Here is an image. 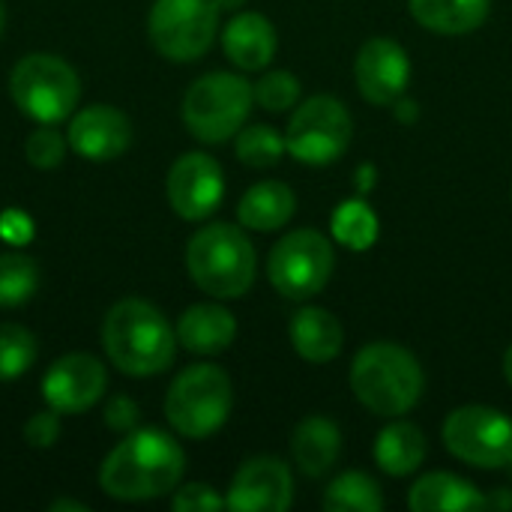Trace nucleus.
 Instances as JSON below:
<instances>
[{
	"mask_svg": "<svg viewBox=\"0 0 512 512\" xmlns=\"http://www.w3.org/2000/svg\"><path fill=\"white\" fill-rule=\"evenodd\" d=\"M186 474L183 447L159 429H132L105 456L99 468V489L126 504L156 501L171 495Z\"/></svg>",
	"mask_w": 512,
	"mask_h": 512,
	"instance_id": "nucleus-1",
	"label": "nucleus"
},
{
	"mask_svg": "<svg viewBox=\"0 0 512 512\" xmlns=\"http://www.w3.org/2000/svg\"><path fill=\"white\" fill-rule=\"evenodd\" d=\"M102 348L117 372L129 378H153L174 363L177 330L153 303L123 297L102 321Z\"/></svg>",
	"mask_w": 512,
	"mask_h": 512,
	"instance_id": "nucleus-2",
	"label": "nucleus"
},
{
	"mask_svg": "<svg viewBox=\"0 0 512 512\" xmlns=\"http://www.w3.org/2000/svg\"><path fill=\"white\" fill-rule=\"evenodd\" d=\"M255 267V246L243 225L213 222L198 228L186 243V273L207 297H243L255 285Z\"/></svg>",
	"mask_w": 512,
	"mask_h": 512,
	"instance_id": "nucleus-3",
	"label": "nucleus"
},
{
	"mask_svg": "<svg viewBox=\"0 0 512 512\" xmlns=\"http://www.w3.org/2000/svg\"><path fill=\"white\" fill-rule=\"evenodd\" d=\"M426 378L417 357L396 342H372L351 363V390L378 417H402L423 396Z\"/></svg>",
	"mask_w": 512,
	"mask_h": 512,
	"instance_id": "nucleus-4",
	"label": "nucleus"
},
{
	"mask_svg": "<svg viewBox=\"0 0 512 512\" xmlns=\"http://www.w3.org/2000/svg\"><path fill=\"white\" fill-rule=\"evenodd\" d=\"M234 408V387L225 369L195 363L183 369L165 393V417L180 438L201 441L216 435Z\"/></svg>",
	"mask_w": 512,
	"mask_h": 512,
	"instance_id": "nucleus-5",
	"label": "nucleus"
},
{
	"mask_svg": "<svg viewBox=\"0 0 512 512\" xmlns=\"http://www.w3.org/2000/svg\"><path fill=\"white\" fill-rule=\"evenodd\" d=\"M9 96L15 108L33 123H63L78 111L81 78L57 54L33 51L9 72Z\"/></svg>",
	"mask_w": 512,
	"mask_h": 512,
	"instance_id": "nucleus-6",
	"label": "nucleus"
},
{
	"mask_svg": "<svg viewBox=\"0 0 512 512\" xmlns=\"http://www.w3.org/2000/svg\"><path fill=\"white\" fill-rule=\"evenodd\" d=\"M255 105V90L243 75L207 72L183 96V123L192 138L204 144H222L234 138Z\"/></svg>",
	"mask_w": 512,
	"mask_h": 512,
	"instance_id": "nucleus-7",
	"label": "nucleus"
},
{
	"mask_svg": "<svg viewBox=\"0 0 512 512\" xmlns=\"http://www.w3.org/2000/svg\"><path fill=\"white\" fill-rule=\"evenodd\" d=\"M216 0H156L147 15L153 48L171 63L201 60L219 33Z\"/></svg>",
	"mask_w": 512,
	"mask_h": 512,
	"instance_id": "nucleus-8",
	"label": "nucleus"
},
{
	"mask_svg": "<svg viewBox=\"0 0 512 512\" xmlns=\"http://www.w3.org/2000/svg\"><path fill=\"white\" fill-rule=\"evenodd\" d=\"M336 252L333 243L312 228H297L285 234L267 258L270 285L288 300H309L321 294L333 276Z\"/></svg>",
	"mask_w": 512,
	"mask_h": 512,
	"instance_id": "nucleus-9",
	"label": "nucleus"
},
{
	"mask_svg": "<svg viewBox=\"0 0 512 512\" xmlns=\"http://www.w3.org/2000/svg\"><path fill=\"white\" fill-rule=\"evenodd\" d=\"M354 120L336 96H312L297 105L285 129L288 153L303 165H330L351 144Z\"/></svg>",
	"mask_w": 512,
	"mask_h": 512,
	"instance_id": "nucleus-10",
	"label": "nucleus"
},
{
	"mask_svg": "<svg viewBox=\"0 0 512 512\" xmlns=\"http://www.w3.org/2000/svg\"><path fill=\"white\" fill-rule=\"evenodd\" d=\"M447 450L474 468L501 471L512 465V420L504 411L486 405L456 408L444 420Z\"/></svg>",
	"mask_w": 512,
	"mask_h": 512,
	"instance_id": "nucleus-11",
	"label": "nucleus"
},
{
	"mask_svg": "<svg viewBox=\"0 0 512 512\" xmlns=\"http://www.w3.org/2000/svg\"><path fill=\"white\" fill-rule=\"evenodd\" d=\"M165 195L171 210L186 222H204L210 219L225 195V174L222 165L201 150L183 153L168 177H165Z\"/></svg>",
	"mask_w": 512,
	"mask_h": 512,
	"instance_id": "nucleus-12",
	"label": "nucleus"
},
{
	"mask_svg": "<svg viewBox=\"0 0 512 512\" xmlns=\"http://www.w3.org/2000/svg\"><path fill=\"white\" fill-rule=\"evenodd\" d=\"M108 390V369L99 357L75 351L48 366L42 375V399L57 414H84Z\"/></svg>",
	"mask_w": 512,
	"mask_h": 512,
	"instance_id": "nucleus-13",
	"label": "nucleus"
},
{
	"mask_svg": "<svg viewBox=\"0 0 512 512\" xmlns=\"http://www.w3.org/2000/svg\"><path fill=\"white\" fill-rule=\"evenodd\" d=\"M294 501V480L282 459L255 456L231 480L225 507L234 512H285Z\"/></svg>",
	"mask_w": 512,
	"mask_h": 512,
	"instance_id": "nucleus-14",
	"label": "nucleus"
},
{
	"mask_svg": "<svg viewBox=\"0 0 512 512\" xmlns=\"http://www.w3.org/2000/svg\"><path fill=\"white\" fill-rule=\"evenodd\" d=\"M354 78L360 96L372 105H396L411 81V60L405 48L387 36H375L363 42L354 60Z\"/></svg>",
	"mask_w": 512,
	"mask_h": 512,
	"instance_id": "nucleus-15",
	"label": "nucleus"
},
{
	"mask_svg": "<svg viewBox=\"0 0 512 512\" xmlns=\"http://www.w3.org/2000/svg\"><path fill=\"white\" fill-rule=\"evenodd\" d=\"M69 150L87 162H111L132 144V120L105 102L84 105L69 117L66 129Z\"/></svg>",
	"mask_w": 512,
	"mask_h": 512,
	"instance_id": "nucleus-16",
	"label": "nucleus"
},
{
	"mask_svg": "<svg viewBox=\"0 0 512 512\" xmlns=\"http://www.w3.org/2000/svg\"><path fill=\"white\" fill-rule=\"evenodd\" d=\"M174 330H177V345H183L189 354H201V357L222 354L237 339V321L219 303H195V306H189L180 315Z\"/></svg>",
	"mask_w": 512,
	"mask_h": 512,
	"instance_id": "nucleus-17",
	"label": "nucleus"
},
{
	"mask_svg": "<svg viewBox=\"0 0 512 512\" xmlns=\"http://www.w3.org/2000/svg\"><path fill=\"white\" fill-rule=\"evenodd\" d=\"M276 27L261 15V12H237L222 33V48L225 57L243 69V72H258L264 69L273 54H276Z\"/></svg>",
	"mask_w": 512,
	"mask_h": 512,
	"instance_id": "nucleus-18",
	"label": "nucleus"
},
{
	"mask_svg": "<svg viewBox=\"0 0 512 512\" xmlns=\"http://www.w3.org/2000/svg\"><path fill=\"white\" fill-rule=\"evenodd\" d=\"M408 507L414 512H474L486 510L489 498L468 480L456 474H426L408 492Z\"/></svg>",
	"mask_w": 512,
	"mask_h": 512,
	"instance_id": "nucleus-19",
	"label": "nucleus"
},
{
	"mask_svg": "<svg viewBox=\"0 0 512 512\" xmlns=\"http://www.w3.org/2000/svg\"><path fill=\"white\" fill-rule=\"evenodd\" d=\"M288 336H291L294 351L306 363H330L339 357V351L345 345V330H342L339 318L321 306H303L291 318Z\"/></svg>",
	"mask_w": 512,
	"mask_h": 512,
	"instance_id": "nucleus-20",
	"label": "nucleus"
},
{
	"mask_svg": "<svg viewBox=\"0 0 512 512\" xmlns=\"http://www.w3.org/2000/svg\"><path fill=\"white\" fill-rule=\"evenodd\" d=\"M342 453V432L327 417H306L291 435V456L306 477H324Z\"/></svg>",
	"mask_w": 512,
	"mask_h": 512,
	"instance_id": "nucleus-21",
	"label": "nucleus"
},
{
	"mask_svg": "<svg viewBox=\"0 0 512 512\" xmlns=\"http://www.w3.org/2000/svg\"><path fill=\"white\" fill-rule=\"evenodd\" d=\"M297 210V198L291 186L282 180H261L237 204V219L249 231H279L282 225L291 222Z\"/></svg>",
	"mask_w": 512,
	"mask_h": 512,
	"instance_id": "nucleus-22",
	"label": "nucleus"
},
{
	"mask_svg": "<svg viewBox=\"0 0 512 512\" xmlns=\"http://www.w3.org/2000/svg\"><path fill=\"white\" fill-rule=\"evenodd\" d=\"M417 24L441 36H465L483 27L492 0H408Z\"/></svg>",
	"mask_w": 512,
	"mask_h": 512,
	"instance_id": "nucleus-23",
	"label": "nucleus"
},
{
	"mask_svg": "<svg viewBox=\"0 0 512 512\" xmlns=\"http://www.w3.org/2000/svg\"><path fill=\"white\" fill-rule=\"evenodd\" d=\"M426 453H429L426 435L414 423H405V420L390 423L375 441V462L390 477L414 474L426 462Z\"/></svg>",
	"mask_w": 512,
	"mask_h": 512,
	"instance_id": "nucleus-24",
	"label": "nucleus"
},
{
	"mask_svg": "<svg viewBox=\"0 0 512 512\" xmlns=\"http://www.w3.org/2000/svg\"><path fill=\"white\" fill-rule=\"evenodd\" d=\"M321 504L327 512H381L384 492L372 477L360 471H348L327 486Z\"/></svg>",
	"mask_w": 512,
	"mask_h": 512,
	"instance_id": "nucleus-25",
	"label": "nucleus"
},
{
	"mask_svg": "<svg viewBox=\"0 0 512 512\" xmlns=\"http://www.w3.org/2000/svg\"><path fill=\"white\" fill-rule=\"evenodd\" d=\"M39 291V264L24 252H0V309H18Z\"/></svg>",
	"mask_w": 512,
	"mask_h": 512,
	"instance_id": "nucleus-26",
	"label": "nucleus"
},
{
	"mask_svg": "<svg viewBox=\"0 0 512 512\" xmlns=\"http://www.w3.org/2000/svg\"><path fill=\"white\" fill-rule=\"evenodd\" d=\"M234 150L237 159L249 168H273L282 162V156L288 153L285 147V135H279L273 126L267 123H255V126H243L234 135Z\"/></svg>",
	"mask_w": 512,
	"mask_h": 512,
	"instance_id": "nucleus-27",
	"label": "nucleus"
},
{
	"mask_svg": "<svg viewBox=\"0 0 512 512\" xmlns=\"http://www.w3.org/2000/svg\"><path fill=\"white\" fill-rule=\"evenodd\" d=\"M39 357L36 336L21 324H0V381H15L33 369Z\"/></svg>",
	"mask_w": 512,
	"mask_h": 512,
	"instance_id": "nucleus-28",
	"label": "nucleus"
},
{
	"mask_svg": "<svg viewBox=\"0 0 512 512\" xmlns=\"http://www.w3.org/2000/svg\"><path fill=\"white\" fill-rule=\"evenodd\" d=\"M333 234L348 249L363 252L378 240V216L363 201H345L333 216Z\"/></svg>",
	"mask_w": 512,
	"mask_h": 512,
	"instance_id": "nucleus-29",
	"label": "nucleus"
},
{
	"mask_svg": "<svg viewBox=\"0 0 512 512\" xmlns=\"http://www.w3.org/2000/svg\"><path fill=\"white\" fill-rule=\"evenodd\" d=\"M252 90H255V102L273 114H285V111L297 108V102H300V81L288 69H273V72L261 75L258 84H252Z\"/></svg>",
	"mask_w": 512,
	"mask_h": 512,
	"instance_id": "nucleus-30",
	"label": "nucleus"
},
{
	"mask_svg": "<svg viewBox=\"0 0 512 512\" xmlns=\"http://www.w3.org/2000/svg\"><path fill=\"white\" fill-rule=\"evenodd\" d=\"M66 147H69V141L63 132H57L51 123H39V129H33L24 141V156L33 168L48 171L66 159Z\"/></svg>",
	"mask_w": 512,
	"mask_h": 512,
	"instance_id": "nucleus-31",
	"label": "nucleus"
},
{
	"mask_svg": "<svg viewBox=\"0 0 512 512\" xmlns=\"http://www.w3.org/2000/svg\"><path fill=\"white\" fill-rule=\"evenodd\" d=\"M171 507L174 512H216L225 507V498L207 483H186L174 489Z\"/></svg>",
	"mask_w": 512,
	"mask_h": 512,
	"instance_id": "nucleus-32",
	"label": "nucleus"
},
{
	"mask_svg": "<svg viewBox=\"0 0 512 512\" xmlns=\"http://www.w3.org/2000/svg\"><path fill=\"white\" fill-rule=\"evenodd\" d=\"M63 414H57L54 408L48 411H39L33 414L27 423H24V441L36 450H48L60 441V432H63V423H60Z\"/></svg>",
	"mask_w": 512,
	"mask_h": 512,
	"instance_id": "nucleus-33",
	"label": "nucleus"
},
{
	"mask_svg": "<svg viewBox=\"0 0 512 512\" xmlns=\"http://www.w3.org/2000/svg\"><path fill=\"white\" fill-rule=\"evenodd\" d=\"M138 405H135V399H129V396H111L108 399V405H105V426L111 429V432H120V435H126V432H132V429H138Z\"/></svg>",
	"mask_w": 512,
	"mask_h": 512,
	"instance_id": "nucleus-34",
	"label": "nucleus"
},
{
	"mask_svg": "<svg viewBox=\"0 0 512 512\" xmlns=\"http://www.w3.org/2000/svg\"><path fill=\"white\" fill-rule=\"evenodd\" d=\"M90 507L81 504V501H72V498H60L54 504H48V512H87Z\"/></svg>",
	"mask_w": 512,
	"mask_h": 512,
	"instance_id": "nucleus-35",
	"label": "nucleus"
},
{
	"mask_svg": "<svg viewBox=\"0 0 512 512\" xmlns=\"http://www.w3.org/2000/svg\"><path fill=\"white\" fill-rule=\"evenodd\" d=\"M504 378H507V384L512 387V345L507 348V354H504Z\"/></svg>",
	"mask_w": 512,
	"mask_h": 512,
	"instance_id": "nucleus-36",
	"label": "nucleus"
},
{
	"mask_svg": "<svg viewBox=\"0 0 512 512\" xmlns=\"http://www.w3.org/2000/svg\"><path fill=\"white\" fill-rule=\"evenodd\" d=\"M219 3V9H240L243 6V0H216Z\"/></svg>",
	"mask_w": 512,
	"mask_h": 512,
	"instance_id": "nucleus-37",
	"label": "nucleus"
},
{
	"mask_svg": "<svg viewBox=\"0 0 512 512\" xmlns=\"http://www.w3.org/2000/svg\"><path fill=\"white\" fill-rule=\"evenodd\" d=\"M3 27H6V6H3V0H0V36H3Z\"/></svg>",
	"mask_w": 512,
	"mask_h": 512,
	"instance_id": "nucleus-38",
	"label": "nucleus"
}]
</instances>
